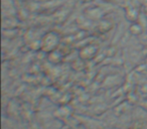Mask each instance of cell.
<instances>
[{"mask_svg": "<svg viewBox=\"0 0 147 129\" xmlns=\"http://www.w3.org/2000/svg\"><path fill=\"white\" fill-rule=\"evenodd\" d=\"M67 110H69V108L67 107H61V108H59V111H57V114H59V115H61L63 117H67V116H69V111L67 112Z\"/></svg>", "mask_w": 147, "mask_h": 129, "instance_id": "obj_1", "label": "cell"}]
</instances>
